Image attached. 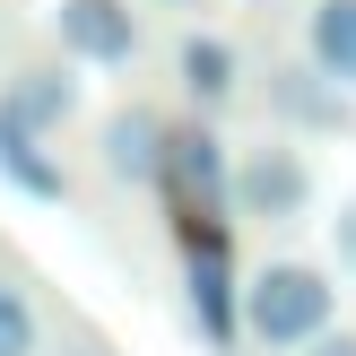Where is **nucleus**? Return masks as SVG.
I'll return each mask as SVG.
<instances>
[{
    "label": "nucleus",
    "mask_w": 356,
    "mask_h": 356,
    "mask_svg": "<svg viewBox=\"0 0 356 356\" xmlns=\"http://www.w3.org/2000/svg\"><path fill=\"white\" fill-rule=\"evenodd\" d=\"M330 322H339V287H330L313 261H270V270H252V287H243V339L296 356L305 339H322Z\"/></svg>",
    "instance_id": "1"
},
{
    "label": "nucleus",
    "mask_w": 356,
    "mask_h": 356,
    "mask_svg": "<svg viewBox=\"0 0 356 356\" xmlns=\"http://www.w3.org/2000/svg\"><path fill=\"white\" fill-rule=\"evenodd\" d=\"M156 191L174 200V218H226V209H235V156L218 148L209 122H165Z\"/></svg>",
    "instance_id": "2"
},
{
    "label": "nucleus",
    "mask_w": 356,
    "mask_h": 356,
    "mask_svg": "<svg viewBox=\"0 0 356 356\" xmlns=\"http://www.w3.org/2000/svg\"><path fill=\"white\" fill-rule=\"evenodd\" d=\"M183 226V278H191V322H200L209 348L235 339V261H226V226L218 218H174Z\"/></svg>",
    "instance_id": "3"
},
{
    "label": "nucleus",
    "mask_w": 356,
    "mask_h": 356,
    "mask_svg": "<svg viewBox=\"0 0 356 356\" xmlns=\"http://www.w3.org/2000/svg\"><path fill=\"white\" fill-rule=\"evenodd\" d=\"M52 35L79 70H122L139 61V9L131 0H61L52 9Z\"/></svg>",
    "instance_id": "4"
},
{
    "label": "nucleus",
    "mask_w": 356,
    "mask_h": 356,
    "mask_svg": "<svg viewBox=\"0 0 356 356\" xmlns=\"http://www.w3.org/2000/svg\"><path fill=\"white\" fill-rule=\"evenodd\" d=\"M305 200H313V165L296 148H243L235 156V209L243 218L287 226V218H305Z\"/></svg>",
    "instance_id": "5"
},
{
    "label": "nucleus",
    "mask_w": 356,
    "mask_h": 356,
    "mask_svg": "<svg viewBox=\"0 0 356 356\" xmlns=\"http://www.w3.org/2000/svg\"><path fill=\"white\" fill-rule=\"evenodd\" d=\"M96 165L113 174V183L148 191L156 165H165V113H156V104H113L104 131H96Z\"/></svg>",
    "instance_id": "6"
},
{
    "label": "nucleus",
    "mask_w": 356,
    "mask_h": 356,
    "mask_svg": "<svg viewBox=\"0 0 356 356\" xmlns=\"http://www.w3.org/2000/svg\"><path fill=\"white\" fill-rule=\"evenodd\" d=\"M0 183L26 191V200H70V174L44 156V131H35V122H17L9 104H0Z\"/></svg>",
    "instance_id": "7"
},
{
    "label": "nucleus",
    "mask_w": 356,
    "mask_h": 356,
    "mask_svg": "<svg viewBox=\"0 0 356 356\" xmlns=\"http://www.w3.org/2000/svg\"><path fill=\"white\" fill-rule=\"evenodd\" d=\"M0 104L52 139L70 113H79V79H70V61H35V70H17V79H9V96H0Z\"/></svg>",
    "instance_id": "8"
},
{
    "label": "nucleus",
    "mask_w": 356,
    "mask_h": 356,
    "mask_svg": "<svg viewBox=\"0 0 356 356\" xmlns=\"http://www.w3.org/2000/svg\"><path fill=\"white\" fill-rule=\"evenodd\" d=\"M270 104H278V122H305V131H339V122H348L339 79H330L322 61H313V70H278V79H270Z\"/></svg>",
    "instance_id": "9"
},
{
    "label": "nucleus",
    "mask_w": 356,
    "mask_h": 356,
    "mask_svg": "<svg viewBox=\"0 0 356 356\" xmlns=\"http://www.w3.org/2000/svg\"><path fill=\"white\" fill-rule=\"evenodd\" d=\"M305 52H313V61H322L339 87H356V0H313Z\"/></svg>",
    "instance_id": "10"
},
{
    "label": "nucleus",
    "mask_w": 356,
    "mask_h": 356,
    "mask_svg": "<svg viewBox=\"0 0 356 356\" xmlns=\"http://www.w3.org/2000/svg\"><path fill=\"white\" fill-rule=\"evenodd\" d=\"M183 87H191V104H226L235 96V79H243V61H235V44H218V35H191L183 44Z\"/></svg>",
    "instance_id": "11"
},
{
    "label": "nucleus",
    "mask_w": 356,
    "mask_h": 356,
    "mask_svg": "<svg viewBox=\"0 0 356 356\" xmlns=\"http://www.w3.org/2000/svg\"><path fill=\"white\" fill-rule=\"evenodd\" d=\"M0 356H44V313L17 278H0Z\"/></svg>",
    "instance_id": "12"
},
{
    "label": "nucleus",
    "mask_w": 356,
    "mask_h": 356,
    "mask_svg": "<svg viewBox=\"0 0 356 356\" xmlns=\"http://www.w3.org/2000/svg\"><path fill=\"white\" fill-rule=\"evenodd\" d=\"M330 243H339V270L356 278V200L339 209V218H330Z\"/></svg>",
    "instance_id": "13"
},
{
    "label": "nucleus",
    "mask_w": 356,
    "mask_h": 356,
    "mask_svg": "<svg viewBox=\"0 0 356 356\" xmlns=\"http://www.w3.org/2000/svg\"><path fill=\"white\" fill-rule=\"evenodd\" d=\"M296 356H356V330H322V339H305Z\"/></svg>",
    "instance_id": "14"
},
{
    "label": "nucleus",
    "mask_w": 356,
    "mask_h": 356,
    "mask_svg": "<svg viewBox=\"0 0 356 356\" xmlns=\"http://www.w3.org/2000/svg\"><path fill=\"white\" fill-rule=\"evenodd\" d=\"M156 9H209V0H156Z\"/></svg>",
    "instance_id": "15"
},
{
    "label": "nucleus",
    "mask_w": 356,
    "mask_h": 356,
    "mask_svg": "<svg viewBox=\"0 0 356 356\" xmlns=\"http://www.w3.org/2000/svg\"><path fill=\"white\" fill-rule=\"evenodd\" d=\"M70 356H104V348H70Z\"/></svg>",
    "instance_id": "16"
}]
</instances>
